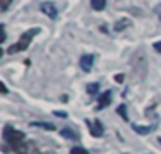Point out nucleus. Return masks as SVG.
<instances>
[{"mask_svg":"<svg viewBox=\"0 0 161 154\" xmlns=\"http://www.w3.org/2000/svg\"><path fill=\"white\" fill-rule=\"evenodd\" d=\"M38 33H40V28H33V30H30V31L23 33L21 38H19V42L12 43V45L7 49V54H18V52H23L25 49H28L30 43H31V40H33V36L38 35Z\"/></svg>","mask_w":161,"mask_h":154,"instance_id":"nucleus-1","label":"nucleus"},{"mask_svg":"<svg viewBox=\"0 0 161 154\" xmlns=\"http://www.w3.org/2000/svg\"><path fill=\"white\" fill-rule=\"evenodd\" d=\"M2 137H4V140L9 144V146H18V144L25 142V139H26L25 133L19 132V130H16V128H12L11 125H5V126H4Z\"/></svg>","mask_w":161,"mask_h":154,"instance_id":"nucleus-2","label":"nucleus"},{"mask_svg":"<svg viewBox=\"0 0 161 154\" xmlns=\"http://www.w3.org/2000/svg\"><path fill=\"white\" fill-rule=\"evenodd\" d=\"M12 149H14V152L16 154H42L40 152V149H38V146H36L35 142H21V144H18V146H12Z\"/></svg>","mask_w":161,"mask_h":154,"instance_id":"nucleus-3","label":"nucleus"},{"mask_svg":"<svg viewBox=\"0 0 161 154\" xmlns=\"http://www.w3.org/2000/svg\"><path fill=\"white\" fill-rule=\"evenodd\" d=\"M40 11H42L45 16H49L50 19L57 18V7H56L54 2H42V4H40Z\"/></svg>","mask_w":161,"mask_h":154,"instance_id":"nucleus-4","label":"nucleus"},{"mask_svg":"<svg viewBox=\"0 0 161 154\" xmlns=\"http://www.w3.org/2000/svg\"><path fill=\"white\" fill-rule=\"evenodd\" d=\"M111 97H113V94H111V90H106L104 94H101L99 95V101H97V111H101V109H104V107H108L109 104H111Z\"/></svg>","mask_w":161,"mask_h":154,"instance_id":"nucleus-5","label":"nucleus"},{"mask_svg":"<svg viewBox=\"0 0 161 154\" xmlns=\"http://www.w3.org/2000/svg\"><path fill=\"white\" fill-rule=\"evenodd\" d=\"M80 66H81V69H83L85 73H90L92 68H94V56H92V54H85V56H81Z\"/></svg>","mask_w":161,"mask_h":154,"instance_id":"nucleus-6","label":"nucleus"},{"mask_svg":"<svg viewBox=\"0 0 161 154\" xmlns=\"http://www.w3.org/2000/svg\"><path fill=\"white\" fill-rule=\"evenodd\" d=\"M88 126H90V133H92L94 137H102V133H104V128H102L101 121H94V123L88 121Z\"/></svg>","mask_w":161,"mask_h":154,"instance_id":"nucleus-7","label":"nucleus"},{"mask_svg":"<svg viewBox=\"0 0 161 154\" xmlns=\"http://www.w3.org/2000/svg\"><path fill=\"white\" fill-rule=\"evenodd\" d=\"M61 135H63L64 139H71V140H76L78 137H80L75 130H71V128H63L61 130Z\"/></svg>","mask_w":161,"mask_h":154,"instance_id":"nucleus-8","label":"nucleus"},{"mask_svg":"<svg viewBox=\"0 0 161 154\" xmlns=\"http://www.w3.org/2000/svg\"><path fill=\"white\" fill-rule=\"evenodd\" d=\"M153 128H154L153 125H149V126H140V125H133V130H135L137 133H140V135H146V133L153 132Z\"/></svg>","mask_w":161,"mask_h":154,"instance_id":"nucleus-9","label":"nucleus"},{"mask_svg":"<svg viewBox=\"0 0 161 154\" xmlns=\"http://www.w3.org/2000/svg\"><path fill=\"white\" fill-rule=\"evenodd\" d=\"M90 4L94 11H102L106 7V0H90Z\"/></svg>","mask_w":161,"mask_h":154,"instance_id":"nucleus-10","label":"nucleus"},{"mask_svg":"<svg viewBox=\"0 0 161 154\" xmlns=\"http://www.w3.org/2000/svg\"><path fill=\"white\" fill-rule=\"evenodd\" d=\"M128 26H130V21H128V19H119V21L114 25V31H121V30L128 28Z\"/></svg>","mask_w":161,"mask_h":154,"instance_id":"nucleus-11","label":"nucleus"},{"mask_svg":"<svg viewBox=\"0 0 161 154\" xmlns=\"http://www.w3.org/2000/svg\"><path fill=\"white\" fill-rule=\"evenodd\" d=\"M87 92L90 95H97V92H99V83L95 81V83H88L87 85Z\"/></svg>","mask_w":161,"mask_h":154,"instance_id":"nucleus-12","label":"nucleus"},{"mask_svg":"<svg viewBox=\"0 0 161 154\" xmlns=\"http://www.w3.org/2000/svg\"><path fill=\"white\" fill-rule=\"evenodd\" d=\"M118 114L121 116V118L125 119V121L128 119V113H126V106H125V104H121V106L118 107Z\"/></svg>","mask_w":161,"mask_h":154,"instance_id":"nucleus-13","label":"nucleus"},{"mask_svg":"<svg viewBox=\"0 0 161 154\" xmlns=\"http://www.w3.org/2000/svg\"><path fill=\"white\" fill-rule=\"evenodd\" d=\"M33 126H42V128H47V130H56V126L54 125H50V123H31Z\"/></svg>","mask_w":161,"mask_h":154,"instance_id":"nucleus-14","label":"nucleus"},{"mask_svg":"<svg viewBox=\"0 0 161 154\" xmlns=\"http://www.w3.org/2000/svg\"><path fill=\"white\" fill-rule=\"evenodd\" d=\"M11 2H12V0H0V11L5 12L9 9V5H11Z\"/></svg>","mask_w":161,"mask_h":154,"instance_id":"nucleus-15","label":"nucleus"},{"mask_svg":"<svg viewBox=\"0 0 161 154\" xmlns=\"http://www.w3.org/2000/svg\"><path fill=\"white\" fill-rule=\"evenodd\" d=\"M71 154H88V151L87 149H83V147H73V149H71Z\"/></svg>","mask_w":161,"mask_h":154,"instance_id":"nucleus-16","label":"nucleus"},{"mask_svg":"<svg viewBox=\"0 0 161 154\" xmlns=\"http://www.w3.org/2000/svg\"><path fill=\"white\" fill-rule=\"evenodd\" d=\"M5 36H7V35H5V26L2 25V26H0V43L5 42Z\"/></svg>","mask_w":161,"mask_h":154,"instance_id":"nucleus-17","label":"nucleus"},{"mask_svg":"<svg viewBox=\"0 0 161 154\" xmlns=\"http://www.w3.org/2000/svg\"><path fill=\"white\" fill-rule=\"evenodd\" d=\"M54 114H56V116H61V118H66V113H64V111H54Z\"/></svg>","mask_w":161,"mask_h":154,"instance_id":"nucleus-18","label":"nucleus"},{"mask_svg":"<svg viewBox=\"0 0 161 154\" xmlns=\"http://www.w3.org/2000/svg\"><path fill=\"white\" fill-rule=\"evenodd\" d=\"M153 47H154V49H156V50H158V52H159V54H161V40H159V42H156V43H154V45H153Z\"/></svg>","mask_w":161,"mask_h":154,"instance_id":"nucleus-19","label":"nucleus"},{"mask_svg":"<svg viewBox=\"0 0 161 154\" xmlns=\"http://www.w3.org/2000/svg\"><path fill=\"white\" fill-rule=\"evenodd\" d=\"M7 92H9V90H7V85L2 81V94H7Z\"/></svg>","mask_w":161,"mask_h":154,"instance_id":"nucleus-20","label":"nucleus"},{"mask_svg":"<svg viewBox=\"0 0 161 154\" xmlns=\"http://www.w3.org/2000/svg\"><path fill=\"white\" fill-rule=\"evenodd\" d=\"M116 81H118V83H121V81H123V74H116Z\"/></svg>","mask_w":161,"mask_h":154,"instance_id":"nucleus-21","label":"nucleus"},{"mask_svg":"<svg viewBox=\"0 0 161 154\" xmlns=\"http://www.w3.org/2000/svg\"><path fill=\"white\" fill-rule=\"evenodd\" d=\"M156 12H158V16H159V21H161V5L156 9Z\"/></svg>","mask_w":161,"mask_h":154,"instance_id":"nucleus-22","label":"nucleus"},{"mask_svg":"<svg viewBox=\"0 0 161 154\" xmlns=\"http://www.w3.org/2000/svg\"><path fill=\"white\" fill-rule=\"evenodd\" d=\"M158 140H159V144H161V137H159V139H158Z\"/></svg>","mask_w":161,"mask_h":154,"instance_id":"nucleus-23","label":"nucleus"}]
</instances>
